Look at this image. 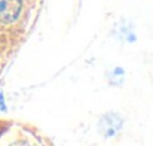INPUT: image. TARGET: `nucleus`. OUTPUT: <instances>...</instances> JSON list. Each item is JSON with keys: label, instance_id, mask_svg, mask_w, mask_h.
I'll return each instance as SVG.
<instances>
[{"label": "nucleus", "instance_id": "1", "mask_svg": "<svg viewBox=\"0 0 153 146\" xmlns=\"http://www.w3.org/2000/svg\"><path fill=\"white\" fill-rule=\"evenodd\" d=\"M123 119L117 113H105L98 121V131L104 137H111L117 131H120Z\"/></svg>", "mask_w": 153, "mask_h": 146}, {"label": "nucleus", "instance_id": "2", "mask_svg": "<svg viewBox=\"0 0 153 146\" xmlns=\"http://www.w3.org/2000/svg\"><path fill=\"white\" fill-rule=\"evenodd\" d=\"M15 146H30V145H28L27 142H22V143H16Z\"/></svg>", "mask_w": 153, "mask_h": 146}]
</instances>
